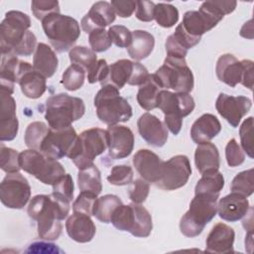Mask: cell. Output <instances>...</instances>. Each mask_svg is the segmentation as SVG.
I'll return each mask as SVG.
<instances>
[{
	"mask_svg": "<svg viewBox=\"0 0 254 254\" xmlns=\"http://www.w3.org/2000/svg\"><path fill=\"white\" fill-rule=\"evenodd\" d=\"M70 202L55 193L37 194L28 205V215L37 221L38 235L44 240H56L60 237L63 225L61 220L66 218Z\"/></svg>",
	"mask_w": 254,
	"mask_h": 254,
	"instance_id": "cell-1",
	"label": "cell"
},
{
	"mask_svg": "<svg viewBox=\"0 0 254 254\" xmlns=\"http://www.w3.org/2000/svg\"><path fill=\"white\" fill-rule=\"evenodd\" d=\"M84 112L85 105L81 98L59 93L47 99L45 119L50 128L61 130L70 127L74 121L84 115Z\"/></svg>",
	"mask_w": 254,
	"mask_h": 254,
	"instance_id": "cell-2",
	"label": "cell"
},
{
	"mask_svg": "<svg viewBox=\"0 0 254 254\" xmlns=\"http://www.w3.org/2000/svg\"><path fill=\"white\" fill-rule=\"evenodd\" d=\"M218 196L219 194H194L189 210L180 221V230L185 236L195 237L202 232L204 226L216 215Z\"/></svg>",
	"mask_w": 254,
	"mask_h": 254,
	"instance_id": "cell-3",
	"label": "cell"
},
{
	"mask_svg": "<svg viewBox=\"0 0 254 254\" xmlns=\"http://www.w3.org/2000/svg\"><path fill=\"white\" fill-rule=\"evenodd\" d=\"M94 107L98 119L107 125L126 122L132 117L129 102L120 95L119 89L109 84L101 86L96 93Z\"/></svg>",
	"mask_w": 254,
	"mask_h": 254,
	"instance_id": "cell-4",
	"label": "cell"
},
{
	"mask_svg": "<svg viewBox=\"0 0 254 254\" xmlns=\"http://www.w3.org/2000/svg\"><path fill=\"white\" fill-rule=\"evenodd\" d=\"M44 33L59 53L68 51L80 36L78 22L67 15L54 13L42 21Z\"/></svg>",
	"mask_w": 254,
	"mask_h": 254,
	"instance_id": "cell-5",
	"label": "cell"
},
{
	"mask_svg": "<svg viewBox=\"0 0 254 254\" xmlns=\"http://www.w3.org/2000/svg\"><path fill=\"white\" fill-rule=\"evenodd\" d=\"M108 148L107 131L101 128H90L77 136L68 158L78 170L93 164V160Z\"/></svg>",
	"mask_w": 254,
	"mask_h": 254,
	"instance_id": "cell-6",
	"label": "cell"
},
{
	"mask_svg": "<svg viewBox=\"0 0 254 254\" xmlns=\"http://www.w3.org/2000/svg\"><path fill=\"white\" fill-rule=\"evenodd\" d=\"M195 103L191 95L182 92H171L162 89L158 98V107L164 115V124L174 134L178 135L182 129L183 117L190 114Z\"/></svg>",
	"mask_w": 254,
	"mask_h": 254,
	"instance_id": "cell-7",
	"label": "cell"
},
{
	"mask_svg": "<svg viewBox=\"0 0 254 254\" xmlns=\"http://www.w3.org/2000/svg\"><path fill=\"white\" fill-rule=\"evenodd\" d=\"M154 75L163 89L172 88L182 93H189L193 89V74L186 59L167 57Z\"/></svg>",
	"mask_w": 254,
	"mask_h": 254,
	"instance_id": "cell-8",
	"label": "cell"
},
{
	"mask_svg": "<svg viewBox=\"0 0 254 254\" xmlns=\"http://www.w3.org/2000/svg\"><path fill=\"white\" fill-rule=\"evenodd\" d=\"M20 166L45 185H54L65 175L63 165L42 152L28 149L20 153Z\"/></svg>",
	"mask_w": 254,
	"mask_h": 254,
	"instance_id": "cell-9",
	"label": "cell"
},
{
	"mask_svg": "<svg viewBox=\"0 0 254 254\" xmlns=\"http://www.w3.org/2000/svg\"><path fill=\"white\" fill-rule=\"evenodd\" d=\"M30 17L21 11H9L0 24V48L2 55H14L24 41L29 28Z\"/></svg>",
	"mask_w": 254,
	"mask_h": 254,
	"instance_id": "cell-10",
	"label": "cell"
},
{
	"mask_svg": "<svg viewBox=\"0 0 254 254\" xmlns=\"http://www.w3.org/2000/svg\"><path fill=\"white\" fill-rule=\"evenodd\" d=\"M31 197V187L28 180L19 172L8 174L0 185L2 203L13 209L23 208Z\"/></svg>",
	"mask_w": 254,
	"mask_h": 254,
	"instance_id": "cell-11",
	"label": "cell"
},
{
	"mask_svg": "<svg viewBox=\"0 0 254 254\" xmlns=\"http://www.w3.org/2000/svg\"><path fill=\"white\" fill-rule=\"evenodd\" d=\"M190 175L189 158L185 155H176L164 162L161 178L155 185L164 190H174L184 187Z\"/></svg>",
	"mask_w": 254,
	"mask_h": 254,
	"instance_id": "cell-12",
	"label": "cell"
},
{
	"mask_svg": "<svg viewBox=\"0 0 254 254\" xmlns=\"http://www.w3.org/2000/svg\"><path fill=\"white\" fill-rule=\"evenodd\" d=\"M76 138L77 134L72 126L61 130L51 128L42 144L40 152L55 160L67 157Z\"/></svg>",
	"mask_w": 254,
	"mask_h": 254,
	"instance_id": "cell-13",
	"label": "cell"
},
{
	"mask_svg": "<svg viewBox=\"0 0 254 254\" xmlns=\"http://www.w3.org/2000/svg\"><path fill=\"white\" fill-rule=\"evenodd\" d=\"M252 106V101L246 96H232L225 93H219L215 108L232 127L236 128L242 117L245 116Z\"/></svg>",
	"mask_w": 254,
	"mask_h": 254,
	"instance_id": "cell-14",
	"label": "cell"
},
{
	"mask_svg": "<svg viewBox=\"0 0 254 254\" xmlns=\"http://www.w3.org/2000/svg\"><path fill=\"white\" fill-rule=\"evenodd\" d=\"M108 153L114 159H124L128 157L134 148V134L132 130L123 125H109L107 128Z\"/></svg>",
	"mask_w": 254,
	"mask_h": 254,
	"instance_id": "cell-15",
	"label": "cell"
},
{
	"mask_svg": "<svg viewBox=\"0 0 254 254\" xmlns=\"http://www.w3.org/2000/svg\"><path fill=\"white\" fill-rule=\"evenodd\" d=\"M32 67L28 62L20 61L14 55H2L0 66V79H1V92L13 94L14 84L19 82L23 73Z\"/></svg>",
	"mask_w": 254,
	"mask_h": 254,
	"instance_id": "cell-16",
	"label": "cell"
},
{
	"mask_svg": "<svg viewBox=\"0 0 254 254\" xmlns=\"http://www.w3.org/2000/svg\"><path fill=\"white\" fill-rule=\"evenodd\" d=\"M138 132L141 137L151 146L163 147L168 140L166 125L155 115L146 112L137 121Z\"/></svg>",
	"mask_w": 254,
	"mask_h": 254,
	"instance_id": "cell-17",
	"label": "cell"
},
{
	"mask_svg": "<svg viewBox=\"0 0 254 254\" xmlns=\"http://www.w3.org/2000/svg\"><path fill=\"white\" fill-rule=\"evenodd\" d=\"M164 161L148 149H140L133 157V165L138 174L148 183L156 184L162 175Z\"/></svg>",
	"mask_w": 254,
	"mask_h": 254,
	"instance_id": "cell-18",
	"label": "cell"
},
{
	"mask_svg": "<svg viewBox=\"0 0 254 254\" xmlns=\"http://www.w3.org/2000/svg\"><path fill=\"white\" fill-rule=\"evenodd\" d=\"M115 12L109 2L98 1L95 2L87 14L83 16L80 21L81 28L86 33L104 29L115 20Z\"/></svg>",
	"mask_w": 254,
	"mask_h": 254,
	"instance_id": "cell-19",
	"label": "cell"
},
{
	"mask_svg": "<svg viewBox=\"0 0 254 254\" xmlns=\"http://www.w3.org/2000/svg\"><path fill=\"white\" fill-rule=\"evenodd\" d=\"M19 122L16 116V101L11 94L1 92L0 111V140L11 141L17 134Z\"/></svg>",
	"mask_w": 254,
	"mask_h": 254,
	"instance_id": "cell-20",
	"label": "cell"
},
{
	"mask_svg": "<svg viewBox=\"0 0 254 254\" xmlns=\"http://www.w3.org/2000/svg\"><path fill=\"white\" fill-rule=\"evenodd\" d=\"M235 232L229 225L218 222L208 233L205 241V251L209 253H233Z\"/></svg>",
	"mask_w": 254,
	"mask_h": 254,
	"instance_id": "cell-21",
	"label": "cell"
},
{
	"mask_svg": "<svg viewBox=\"0 0 254 254\" xmlns=\"http://www.w3.org/2000/svg\"><path fill=\"white\" fill-rule=\"evenodd\" d=\"M249 201L246 196L233 192L223 196L217 203V213L225 221L235 222L243 218L249 210Z\"/></svg>",
	"mask_w": 254,
	"mask_h": 254,
	"instance_id": "cell-22",
	"label": "cell"
},
{
	"mask_svg": "<svg viewBox=\"0 0 254 254\" xmlns=\"http://www.w3.org/2000/svg\"><path fill=\"white\" fill-rule=\"evenodd\" d=\"M65 229L67 235L78 243H86L92 240L96 233V227L89 215L73 212L66 222Z\"/></svg>",
	"mask_w": 254,
	"mask_h": 254,
	"instance_id": "cell-23",
	"label": "cell"
},
{
	"mask_svg": "<svg viewBox=\"0 0 254 254\" xmlns=\"http://www.w3.org/2000/svg\"><path fill=\"white\" fill-rule=\"evenodd\" d=\"M215 72L220 81L230 87H235L242 79L243 63L231 54H223L217 60Z\"/></svg>",
	"mask_w": 254,
	"mask_h": 254,
	"instance_id": "cell-24",
	"label": "cell"
},
{
	"mask_svg": "<svg viewBox=\"0 0 254 254\" xmlns=\"http://www.w3.org/2000/svg\"><path fill=\"white\" fill-rule=\"evenodd\" d=\"M221 130V124L216 116L210 113L202 114L192 124L190 137L196 144L209 142Z\"/></svg>",
	"mask_w": 254,
	"mask_h": 254,
	"instance_id": "cell-25",
	"label": "cell"
},
{
	"mask_svg": "<svg viewBox=\"0 0 254 254\" xmlns=\"http://www.w3.org/2000/svg\"><path fill=\"white\" fill-rule=\"evenodd\" d=\"M58 64V57L52 48L45 43H39L33 57V68L46 78H49L57 71Z\"/></svg>",
	"mask_w": 254,
	"mask_h": 254,
	"instance_id": "cell-26",
	"label": "cell"
},
{
	"mask_svg": "<svg viewBox=\"0 0 254 254\" xmlns=\"http://www.w3.org/2000/svg\"><path fill=\"white\" fill-rule=\"evenodd\" d=\"M194 164L200 174L218 171L220 156L217 147L209 142L197 144L194 152Z\"/></svg>",
	"mask_w": 254,
	"mask_h": 254,
	"instance_id": "cell-27",
	"label": "cell"
},
{
	"mask_svg": "<svg viewBox=\"0 0 254 254\" xmlns=\"http://www.w3.org/2000/svg\"><path fill=\"white\" fill-rule=\"evenodd\" d=\"M134 63L135 62L125 59L113 63L111 65H109L107 76L101 82V86L109 84L116 87L117 89H120L126 83L128 84L133 73Z\"/></svg>",
	"mask_w": 254,
	"mask_h": 254,
	"instance_id": "cell-28",
	"label": "cell"
},
{
	"mask_svg": "<svg viewBox=\"0 0 254 254\" xmlns=\"http://www.w3.org/2000/svg\"><path fill=\"white\" fill-rule=\"evenodd\" d=\"M155 47L154 36L144 30L132 32V42L127 48L129 56L135 61H142L148 58Z\"/></svg>",
	"mask_w": 254,
	"mask_h": 254,
	"instance_id": "cell-29",
	"label": "cell"
},
{
	"mask_svg": "<svg viewBox=\"0 0 254 254\" xmlns=\"http://www.w3.org/2000/svg\"><path fill=\"white\" fill-rule=\"evenodd\" d=\"M18 83L20 84L23 94L31 99L41 97L47 89L46 77L40 72L36 71L33 68V65L23 73Z\"/></svg>",
	"mask_w": 254,
	"mask_h": 254,
	"instance_id": "cell-30",
	"label": "cell"
},
{
	"mask_svg": "<svg viewBox=\"0 0 254 254\" xmlns=\"http://www.w3.org/2000/svg\"><path fill=\"white\" fill-rule=\"evenodd\" d=\"M162 89L163 88L157 81L154 73L150 74L146 81L141 84L138 89L137 101L139 105L147 111L157 108L159 94Z\"/></svg>",
	"mask_w": 254,
	"mask_h": 254,
	"instance_id": "cell-31",
	"label": "cell"
},
{
	"mask_svg": "<svg viewBox=\"0 0 254 254\" xmlns=\"http://www.w3.org/2000/svg\"><path fill=\"white\" fill-rule=\"evenodd\" d=\"M77 185L81 191H89L98 195L102 190L101 175L98 168L92 164L87 168L79 170Z\"/></svg>",
	"mask_w": 254,
	"mask_h": 254,
	"instance_id": "cell-32",
	"label": "cell"
},
{
	"mask_svg": "<svg viewBox=\"0 0 254 254\" xmlns=\"http://www.w3.org/2000/svg\"><path fill=\"white\" fill-rule=\"evenodd\" d=\"M224 187L223 175L218 171H210L201 174V178L196 183L194 188V194L207 193L219 194Z\"/></svg>",
	"mask_w": 254,
	"mask_h": 254,
	"instance_id": "cell-33",
	"label": "cell"
},
{
	"mask_svg": "<svg viewBox=\"0 0 254 254\" xmlns=\"http://www.w3.org/2000/svg\"><path fill=\"white\" fill-rule=\"evenodd\" d=\"M134 209V223L131 234L135 237H148L153 229L152 216L150 212L139 203H132Z\"/></svg>",
	"mask_w": 254,
	"mask_h": 254,
	"instance_id": "cell-34",
	"label": "cell"
},
{
	"mask_svg": "<svg viewBox=\"0 0 254 254\" xmlns=\"http://www.w3.org/2000/svg\"><path fill=\"white\" fill-rule=\"evenodd\" d=\"M122 204V200L115 194H105L95 201L93 215L103 223H110L114 210Z\"/></svg>",
	"mask_w": 254,
	"mask_h": 254,
	"instance_id": "cell-35",
	"label": "cell"
},
{
	"mask_svg": "<svg viewBox=\"0 0 254 254\" xmlns=\"http://www.w3.org/2000/svg\"><path fill=\"white\" fill-rule=\"evenodd\" d=\"M50 127L42 121H35L28 125L25 131V144L29 149L41 151L42 144L50 132Z\"/></svg>",
	"mask_w": 254,
	"mask_h": 254,
	"instance_id": "cell-36",
	"label": "cell"
},
{
	"mask_svg": "<svg viewBox=\"0 0 254 254\" xmlns=\"http://www.w3.org/2000/svg\"><path fill=\"white\" fill-rule=\"evenodd\" d=\"M68 57L73 64L81 66L87 72L97 62L96 53L93 52L91 49L83 46H76L71 48L68 53Z\"/></svg>",
	"mask_w": 254,
	"mask_h": 254,
	"instance_id": "cell-37",
	"label": "cell"
},
{
	"mask_svg": "<svg viewBox=\"0 0 254 254\" xmlns=\"http://www.w3.org/2000/svg\"><path fill=\"white\" fill-rule=\"evenodd\" d=\"M154 19L157 24L163 28H171L179 20L178 9L169 3H159L155 5Z\"/></svg>",
	"mask_w": 254,
	"mask_h": 254,
	"instance_id": "cell-38",
	"label": "cell"
},
{
	"mask_svg": "<svg viewBox=\"0 0 254 254\" xmlns=\"http://www.w3.org/2000/svg\"><path fill=\"white\" fill-rule=\"evenodd\" d=\"M85 79V70L77 65V64H70L63 73L61 83L64 86L65 89L69 91H74L79 89Z\"/></svg>",
	"mask_w": 254,
	"mask_h": 254,
	"instance_id": "cell-39",
	"label": "cell"
},
{
	"mask_svg": "<svg viewBox=\"0 0 254 254\" xmlns=\"http://www.w3.org/2000/svg\"><path fill=\"white\" fill-rule=\"evenodd\" d=\"M253 169L242 171L238 173L232 180L230 190L233 192H238L244 196H249L254 190Z\"/></svg>",
	"mask_w": 254,
	"mask_h": 254,
	"instance_id": "cell-40",
	"label": "cell"
},
{
	"mask_svg": "<svg viewBox=\"0 0 254 254\" xmlns=\"http://www.w3.org/2000/svg\"><path fill=\"white\" fill-rule=\"evenodd\" d=\"M0 168L7 174L18 173L21 170L20 153L12 148L0 145Z\"/></svg>",
	"mask_w": 254,
	"mask_h": 254,
	"instance_id": "cell-41",
	"label": "cell"
},
{
	"mask_svg": "<svg viewBox=\"0 0 254 254\" xmlns=\"http://www.w3.org/2000/svg\"><path fill=\"white\" fill-rule=\"evenodd\" d=\"M133 169L128 165H117L111 169L107 181L114 186H126L133 181Z\"/></svg>",
	"mask_w": 254,
	"mask_h": 254,
	"instance_id": "cell-42",
	"label": "cell"
},
{
	"mask_svg": "<svg viewBox=\"0 0 254 254\" xmlns=\"http://www.w3.org/2000/svg\"><path fill=\"white\" fill-rule=\"evenodd\" d=\"M97 195L89 191H80L72 204V210L76 213L93 215V209Z\"/></svg>",
	"mask_w": 254,
	"mask_h": 254,
	"instance_id": "cell-43",
	"label": "cell"
},
{
	"mask_svg": "<svg viewBox=\"0 0 254 254\" xmlns=\"http://www.w3.org/2000/svg\"><path fill=\"white\" fill-rule=\"evenodd\" d=\"M31 9L36 19L40 21H43L51 14L61 13L59 2L51 0H34L31 3Z\"/></svg>",
	"mask_w": 254,
	"mask_h": 254,
	"instance_id": "cell-44",
	"label": "cell"
},
{
	"mask_svg": "<svg viewBox=\"0 0 254 254\" xmlns=\"http://www.w3.org/2000/svg\"><path fill=\"white\" fill-rule=\"evenodd\" d=\"M88 42L91 47V50L95 53L105 52L112 45V41L109 37L108 31H105L104 29L95 30L89 33Z\"/></svg>",
	"mask_w": 254,
	"mask_h": 254,
	"instance_id": "cell-45",
	"label": "cell"
},
{
	"mask_svg": "<svg viewBox=\"0 0 254 254\" xmlns=\"http://www.w3.org/2000/svg\"><path fill=\"white\" fill-rule=\"evenodd\" d=\"M240 141L243 151L250 157L253 158V117L246 118L239 129Z\"/></svg>",
	"mask_w": 254,
	"mask_h": 254,
	"instance_id": "cell-46",
	"label": "cell"
},
{
	"mask_svg": "<svg viewBox=\"0 0 254 254\" xmlns=\"http://www.w3.org/2000/svg\"><path fill=\"white\" fill-rule=\"evenodd\" d=\"M150 191V186L148 182L143 179H136L135 181L131 182V185L128 189V195L129 198L134 203H143Z\"/></svg>",
	"mask_w": 254,
	"mask_h": 254,
	"instance_id": "cell-47",
	"label": "cell"
},
{
	"mask_svg": "<svg viewBox=\"0 0 254 254\" xmlns=\"http://www.w3.org/2000/svg\"><path fill=\"white\" fill-rule=\"evenodd\" d=\"M109 37L117 47L128 48L132 42V33L122 25H113L108 29Z\"/></svg>",
	"mask_w": 254,
	"mask_h": 254,
	"instance_id": "cell-48",
	"label": "cell"
},
{
	"mask_svg": "<svg viewBox=\"0 0 254 254\" xmlns=\"http://www.w3.org/2000/svg\"><path fill=\"white\" fill-rule=\"evenodd\" d=\"M73 181L69 174H65L56 184L53 185V193L69 202L73 198Z\"/></svg>",
	"mask_w": 254,
	"mask_h": 254,
	"instance_id": "cell-49",
	"label": "cell"
},
{
	"mask_svg": "<svg viewBox=\"0 0 254 254\" xmlns=\"http://www.w3.org/2000/svg\"><path fill=\"white\" fill-rule=\"evenodd\" d=\"M225 158H226L227 165L231 168L240 166L245 160L244 152L234 138L230 139L226 144Z\"/></svg>",
	"mask_w": 254,
	"mask_h": 254,
	"instance_id": "cell-50",
	"label": "cell"
},
{
	"mask_svg": "<svg viewBox=\"0 0 254 254\" xmlns=\"http://www.w3.org/2000/svg\"><path fill=\"white\" fill-rule=\"evenodd\" d=\"M202 5L223 19L224 15L230 14L235 10L237 2L233 0H211L204 1Z\"/></svg>",
	"mask_w": 254,
	"mask_h": 254,
	"instance_id": "cell-51",
	"label": "cell"
},
{
	"mask_svg": "<svg viewBox=\"0 0 254 254\" xmlns=\"http://www.w3.org/2000/svg\"><path fill=\"white\" fill-rule=\"evenodd\" d=\"M107 62L104 59H101L96 62V64L91 67L87 72V80L89 83H95L99 81L100 83L106 78L108 73Z\"/></svg>",
	"mask_w": 254,
	"mask_h": 254,
	"instance_id": "cell-52",
	"label": "cell"
},
{
	"mask_svg": "<svg viewBox=\"0 0 254 254\" xmlns=\"http://www.w3.org/2000/svg\"><path fill=\"white\" fill-rule=\"evenodd\" d=\"M110 4L115 14L121 18H129L136 9V1L133 0H112Z\"/></svg>",
	"mask_w": 254,
	"mask_h": 254,
	"instance_id": "cell-53",
	"label": "cell"
},
{
	"mask_svg": "<svg viewBox=\"0 0 254 254\" xmlns=\"http://www.w3.org/2000/svg\"><path fill=\"white\" fill-rule=\"evenodd\" d=\"M155 3L152 1H136V17L142 22L154 20Z\"/></svg>",
	"mask_w": 254,
	"mask_h": 254,
	"instance_id": "cell-54",
	"label": "cell"
},
{
	"mask_svg": "<svg viewBox=\"0 0 254 254\" xmlns=\"http://www.w3.org/2000/svg\"><path fill=\"white\" fill-rule=\"evenodd\" d=\"M166 52L167 57H173V58H180V59H186V56L188 54V50L185 49L175 38L173 35H170L166 40Z\"/></svg>",
	"mask_w": 254,
	"mask_h": 254,
	"instance_id": "cell-55",
	"label": "cell"
},
{
	"mask_svg": "<svg viewBox=\"0 0 254 254\" xmlns=\"http://www.w3.org/2000/svg\"><path fill=\"white\" fill-rule=\"evenodd\" d=\"M26 253H62L63 250L52 242L36 241L31 243L25 251Z\"/></svg>",
	"mask_w": 254,
	"mask_h": 254,
	"instance_id": "cell-56",
	"label": "cell"
},
{
	"mask_svg": "<svg viewBox=\"0 0 254 254\" xmlns=\"http://www.w3.org/2000/svg\"><path fill=\"white\" fill-rule=\"evenodd\" d=\"M150 75V73L148 72V69L140 63L135 62L134 63V69H133V73L131 76V79L129 80L128 84L129 85H141L143 84L146 79L148 78V76Z\"/></svg>",
	"mask_w": 254,
	"mask_h": 254,
	"instance_id": "cell-57",
	"label": "cell"
},
{
	"mask_svg": "<svg viewBox=\"0 0 254 254\" xmlns=\"http://www.w3.org/2000/svg\"><path fill=\"white\" fill-rule=\"evenodd\" d=\"M243 74H242V79H241V84L252 90L253 88V62L250 60H243Z\"/></svg>",
	"mask_w": 254,
	"mask_h": 254,
	"instance_id": "cell-58",
	"label": "cell"
}]
</instances>
